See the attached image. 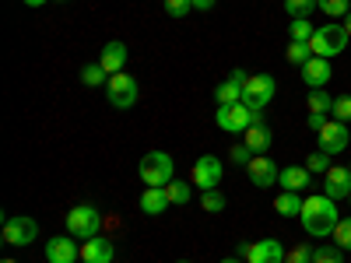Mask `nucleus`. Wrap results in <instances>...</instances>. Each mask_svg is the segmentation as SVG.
<instances>
[{"instance_id":"1","label":"nucleus","mask_w":351,"mask_h":263,"mask_svg":"<svg viewBox=\"0 0 351 263\" xmlns=\"http://www.w3.org/2000/svg\"><path fill=\"white\" fill-rule=\"evenodd\" d=\"M302 228L309 231V236H330V231L337 228L341 214H337V200H330L327 193H313L302 200Z\"/></svg>"},{"instance_id":"2","label":"nucleus","mask_w":351,"mask_h":263,"mask_svg":"<svg viewBox=\"0 0 351 263\" xmlns=\"http://www.w3.org/2000/svg\"><path fill=\"white\" fill-rule=\"evenodd\" d=\"M137 175H141L144 186L165 190V186L176 179V162H172V155H165V151H148V155L141 158V165H137Z\"/></svg>"},{"instance_id":"3","label":"nucleus","mask_w":351,"mask_h":263,"mask_svg":"<svg viewBox=\"0 0 351 263\" xmlns=\"http://www.w3.org/2000/svg\"><path fill=\"white\" fill-rule=\"evenodd\" d=\"M344 49H348V32L337 21H327L324 28H316L313 39H309V53L324 56V60H334V56H341Z\"/></svg>"},{"instance_id":"4","label":"nucleus","mask_w":351,"mask_h":263,"mask_svg":"<svg viewBox=\"0 0 351 263\" xmlns=\"http://www.w3.org/2000/svg\"><path fill=\"white\" fill-rule=\"evenodd\" d=\"M67 236H74V239H95L99 236V228H102V214H99V208H92V203H77V208H71L67 211Z\"/></svg>"},{"instance_id":"5","label":"nucleus","mask_w":351,"mask_h":263,"mask_svg":"<svg viewBox=\"0 0 351 263\" xmlns=\"http://www.w3.org/2000/svg\"><path fill=\"white\" fill-rule=\"evenodd\" d=\"M274 92H278V81L271 74H250L243 84V105L253 112H263L274 102Z\"/></svg>"},{"instance_id":"6","label":"nucleus","mask_w":351,"mask_h":263,"mask_svg":"<svg viewBox=\"0 0 351 263\" xmlns=\"http://www.w3.org/2000/svg\"><path fill=\"white\" fill-rule=\"evenodd\" d=\"M0 239H4V246H32L39 239V225H36V218H28V214L4 218Z\"/></svg>"},{"instance_id":"7","label":"nucleus","mask_w":351,"mask_h":263,"mask_svg":"<svg viewBox=\"0 0 351 263\" xmlns=\"http://www.w3.org/2000/svg\"><path fill=\"white\" fill-rule=\"evenodd\" d=\"M106 95H109V105L112 109H130L134 102H137V95H141V88H137V77H130V74H112L109 77V84H106Z\"/></svg>"},{"instance_id":"8","label":"nucleus","mask_w":351,"mask_h":263,"mask_svg":"<svg viewBox=\"0 0 351 263\" xmlns=\"http://www.w3.org/2000/svg\"><path fill=\"white\" fill-rule=\"evenodd\" d=\"M221 172H225V165L218 162V155H200V158L193 162V168H190V183H193L200 193H204V190H218Z\"/></svg>"},{"instance_id":"9","label":"nucleus","mask_w":351,"mask_h":263,"mask_svg":"<svg viewBox=\"0 0 351 263\" xmlns=\"http://www.w3.org/2000/svg\"><path fill=\"white\" fill-rule=\"evenodd\" d=\"M285 253L288 249L278 239H260V242H243L236 256L246 263H285Z\"/></svg>"},{"instance_id":"10","label":"nucleus","mask_w":351,"mask_h":263,"mask_svg":"<svg viewBox=\"0 0 351 263\" xmlns=\"http://www.w3.org/2000/svg\"><path fill=\"white\" fill-rule=\"evenodd\" d=\"M316 140H319V151H327V155H341L348 144H351V130H348V123H341V120H330L316 130Z\"/></svg>"},{"instance_id":"11","label":"nucleus","mask_w":351,"mask_h":263,"mask_svg":"<svg viewBox=\"0 0 351 263\" xmlns=\"http://www.w3.org/2000/svg\"><path fill=\"white\" fill-rule=\"evenodd\" d=\"M253 123H256V112L246 109L243 102H236V105H218V127H221L225 134H246Z\"/></svg>"},{"instance_id":"12","label":"nucleus","mask_w":351,"mask_h":263,"mask_svg":"<svg viewBox=\"0 0 351 263\" xmlns=\"http://www.w3.org/2000/svg\"><path fill=\"white\" fill-rule=\"evenodd\" d=\"M246 175H250V183H253L256 190H274L281 168H278L274 158H267V155H253L250 165H246Z\"/></svg>"},{"instance_id":"13","label":"nucleus","mask_w":351,"mask_h":263,"mask_svg":"<svg viewBox=\"0 0 351 263\" xmlns=\"http://www.w3.org/2000/svg\"><path fill=\"white\" fill-rule=\"evenodd\" d=\"M77 256H81V246H77L74 236H56V239L46 242V260L49 263H77Z\"/></svg>"},{"instance_id":"14","label":"nucleus","mask_w":351,"mask_h":263,"mask_svg":"<svg viewBox=\"0 0 351 263\" xmlns=\"http://www.w3.org/2000/svg\"><path fill=\"white\" fill-rule=\"evenodd\" d=\"M327 179H324V193L330 200H348L351 193V168L348 165H330V172H324Z\"/></svg>"},{"instance_id":"15","label":"nucleus","mask_w":351,"mask_h":263,"mask_svg":"<svg viewBox=\"0 0 351 263\" xmlns=\"http://www.w3.org/2000/svg\"><path fill=\"white\" fill-rule=\"evenodd\" d=\"M246 71H232L228 74V81H221L218 88H215V102L218 105H236V102H243V84H246Z\"/></svg>"},{"instance_id":"16","label":"nucleus","mask_w":351,"mask_h":263,"mask_svg":"<svg viewBox=\"0 0 351 263\" xmlns=\"http://www.w3.org/2000/svg\"><path fill=\"white\" fill-rule=\"evenodd\" d=\"M112 256H116V249H112V242L102 239V236L81 242V263H112Z\"/></svg>"},{"instance_id":"17","label":"nucleus","mask_w":351,"mask_h":263,"mask_svg":"<svg viewBox=\"0 0 351 263\" xmlns=\"http://www.w3.org/2000/svg\"><path fill=\"white\" fill-rule=\"evenodd\" d=\"M127 46L120 42V39H112V42H106V49H102V56H99V64L106 67V74L112 77V74H120L123 67H127Z\"/></svg>"},{"instance_id":"18","label":"nucleus","mask_w":351,"mask_h":263,"mask_svg":"<svg viewBox=\"0 0 351 263\" xmlns=\"http://www.w3.org/2000/svg\"><path fill=\"white\" fill-rule=\"evenodd\" d=\"M278 183H281V190L302 193V190H309V183H313V172H309L306 165H285L281 175H278Z\"/></svg>"},{"instance_id":"19","label":"nucleus","mask_w":351,"mask_h":263,"mask_svg":"<svg viewBox=\"0 0 351 263\" xmlns=\"http://www.w3.org/2000/svg\"><path fill=\"white\" fill-rule=\"evenodd\" d=\"M330 77H334L330 60H324V56H309V64L302 67V81H306L309 88H324Z\"/></svg>"},{"instance_id":"20","label":"nucleus","mask_w":351,"mask_h":263,"mask_svg":"<svg viewBox=\"0 0 351 263\" xmlns=\"http://www.w3.org/2000/svg\"><path fill=\"white\" fill-rule=\"evenodd\" d=\"M302 193H295V190H281L278 197H274V211L278 214H285V218H299L302 214Z\"/></svg>"},{"instance_id":"21","label":"nucleus","mask_w":351,"mask_h":263,"mask_svg":"<svg viewBox=\"0 0 351 263\" xmlns=\"http://www.w3.org/2000/svg\"><path fill=\"white\" fill-rule=\"evenodd\" d=\"M271 140H274V137H271V127H267V123H253V127L246 130V140H243V144H246L253 155H263V151L271 148Z\"/></svg>"},{"instance_id":"22","label":"nucleus","mask_w":351,"mask_h":263,"mask_svg":"<svg viewBox=\"0 0 351 263\" xmlns=\"http://www.w3.org/2000/svg\"><path fill=\"white\" fill-rule=\"evenodd\" d=\"M141 211L144 214H162L165 208H169V197H165V190H158V186H148V190H144L141 193Z\"/></svg>"},{"instance_id":"23","label":"nucleus","mask_w":351,"mask_h":263,"mask_svg":"<svg viewBox=\"0 0 351 263\" xmlns=\"http://www.w3.org/2000/svg\"><path fill=\"white\" fill-rule=\"evenodd\" d=\"M306 105H309V112L330 116V105H334V99L324 92V88H313V92H309V99H306Z\"/></svg>"},{"instance_id":"24","label":"nucleus","mask_w":351,"mask_h":263,"mask_svg":"<svg viewBox=\"0 0 351 263\" xmlns=\"http://www.w3.org/2000/svg\"><path fill=\"white\" fill-rule=\"evenodd\" d=\"M309 42H288V49H285V60L291 64V67H306L309 64Z\"/></svg>"},{"instance_id":"25","label":"nucleus","mask_w":351,"mask_h":263,"mask_svg":"<svg viewBox=\"0 0 351 263\" xmlns=\"http://www.w3.org/2000/svg\"><path fill=\"white\" fill-rule=\"evenodd\" d=\"M225 203H228V200H225L221 190H204V193H200V208L208 211V214H221Z\"/></svg>"},{"instance_id":"26","label":"nucleus","mask_w":351,"mask_h":263,"mask_svg":"<svg viewBox=\"0 0 351 263\" xmlns=\"http://www.w3.org/2000/svg\"><path fill=\"white\" fill-rule=\"evenodd\" d=\"M316 8L334 21V18H344L351 11V0H316Z\"/></svg>"},{"instance_id":"27","label":"nucleus","mask_w":351,"mask_h":263,"mask_svg":"<svg viewBox=\"0 0 351 263\" xmlns=\"http://www.w3.org/2000/svg\"><path fill=\"white\" fill-rule=\"evenodd\" d=\"M81 81H84L88 88H99V84H109V74H106L102 64H88V67L81 71Z\"/></svg>"},{"instance_id":"28","label":"nucleus","mask_w":351,"mask_h":263,"mask_svg":"<svg viewBox=\"0 0 351 263\" xmlns=\"http://www.w3.org/2000/svg\"><path fill=\"white\" fill-rule=\"evenodd\" d=\"M285 11H288V18H309L319 8H316V0H285Z\"/></svg>"},{"instance_id":"29","label":"nucleus","mask_w":351,"mask_h":263,"mask_svg":"<svg viewBox=\"0 0 351 263\" xmlns=\"http://www.w3.org/2000/svg\"><path fill=\"white\" fill-rule=\"evenodd\" d=\"M330 236H334V246H341L344 253H351V218H341Z\"/></svg>"},{"instance_id":"30","label":"nucleus","mask_w":351,"mask_h":263,"mask_svg":"<svg viewBox=\"0 0 351 263\" xmlns=\"http://www.w3.org/2000/svg\"><path fill=\"white\" fill-rule=\"evenodd\" d=\"M313 263H344V249L341 246H319V249H313Z\"/></svg>"},{"instance_id":"31","label":"nucleus","mask_w":351,"mask_h":263,"mask_svg":"<svg viewBox=\"0 0 351 263\" xmlns=\"http://www.w3.org/2000/svg\"><path fill=\"white\" fill-rule=\"evenodd\" d=\"M316 28L309 25V18H291V42H309Z\"/></svg>"},{"instance_id":"32","label":"nucleus","mask_w":351,"mask_h":263,"mask_svg":"<svg viewBox=\"0 0 351 263\" xmlns=\"http://www.w3.org/2000/svg\"><path fill=\"white\" fill-rule=\"evenodd\" d=\"M165 197H169V203H186V200H190V183L172 179V183L165 186Z\"/></svg>"},{"instance_id":"33","label":"nucleus","mask_w":351,"mask_h":263,"mask_svg":"<svg viewBox=\"0 0 351 263\" xmlns=\"http://www.w3.org/2000/svg\"><path fill=\"white\" fill-rule=\"evenodd\" d=\"M330 158H334V155H327V151L316 148V151L306 158V168H309V172H330Z\"/></svg>"},{"instance_id":"34","label":"nucleus","mask_w":351,"mask_h":263,"mask_svg":"<svg viewBox=\"0 0 351 263\" xmlns=\"http://www.w3.org/2000/svg\"><path fill=\"white\" fill-rule=\"evenodd\" d=\"M330 116H334V120H341V123H348L351 120V95H337L334 105H330Z\"/></svg>"},{"instance_id":"35","label":"nucleus","mask_w":351,"mask_h":263,"mask_svg":"<svg viewBox=\"0 0 351 263\" xmlns=\"http://www.w3.org/2000/svg\"><path fill=\"white\" fill-rule=\"evenodd\" d=\"M162 4H165V14H169V18H186V14L193 11L190 0H162Z\"/></svg>"},{"instance_id":"36","label":"nucleus","mask_w":351,"mask_h":263,"mask_svg":"<svg viewBox=\"0 0 351 263\" xmlns=\"http://www.w3.org/2000/svg\"><path fill=\"white\" fill-rule=\"evenodd\" d=\"M285 263H313V246H291L285 253Z\"/></svg>"},{"instance_id":"37","label":"nucleus","mask_w":351,"mask_h":263,"mask_svg":"<svg viewBox=\"0 0 351 263\" xmlns=\"http://www.w3.org/2000/svg\"><path fill=\"white\" fill-rule=\"evenodd\" d=\"M228 158L236 162V165H243V168H246V165H250V158H253V151L246 148V144H236V148L228 151Z\"/></svg>"},{"instance_id":"38","label":"nucleus","mask_w":351,"mask_h":263,"mask_svg":"<svg viewBox=\"0 0 351 263\" xmlns=\"http://www.w3.org/2000/svg\"><path fill=\"white\" fill-rule=\"evenodd\" d=\"M327 120H330V116H319V112H309V116H306V127H309V130H319V127H324Z\"/></svg>"},{"instance_id":"39","label":"nucleus","mask_w":351,"mask_h":263,"mask_svg":"<svg viewBox=\"0 0 351 263\" xmlns=\"http://www.w3.org/2000/svg\"><path fill=\"white\" fill-rule=\"evenodd\" d=\"M190 4H193V11H211L218 0H190Z\"/></svg>"},{"instance_id":"40","label":"nucleus","mask_w":351,"mask_h":263,"mask_svg":"<svg viewBox=\"0 0 351 263\" xmlns=\"http://www.w3.org/2000/svg\"><path fill=\"white\" fill-rule=\"evenodd\" d=\"M341 25H344V32H348V39H351V11L344 14V21H341Z\"/></svg>"},{"instance_id":"41","label":"nucleus","mask_w":351,"mask_h":263,"mask_svg":"<svg viewBox=\"0 0 351 263\" xmlns=\"http://www.w3.org/2000/svg\"><path fill=\"white\" fill-rule=\"evenodd\" d=\"M21 4H25V8H43L46 0H21Z\"/></svg>"},{"instance_id":"42","label":"nucleus","mask_w":351,"mask_h":263,"mask_svg":"<svg viewBox=\"0 0 351 263\" xmlns=\"http://www.w3.org/2000/svg\"><path fill=\"white\" fill-rule=\"evenodd\" d=\"M221 263H243V260H239V256H225Z\"/></svg>"},{"instance_id":"43","label":"nucleus","mask_w":351,"mask_h":263,"mask_svg":"<svg viewBox=\"0 0 351 263\" xmlns=\"http://www.w3.org/2000/svg\"><path fill=\"white\" fill-rule=\"evenodd\" d=\"M0 263H18V260H11V256H8V260H0Z\"/></svg>"},{"instance_id":"44","label":"nucleus","mask_w":351,"mask_h":263,"mask_svg":"<svg viewBox=\"0 0 351 263\" xmlns=\"http://www.w3.org/2000/svg\"><path fill=\"white\" fill-rule=\"evenodd\" d=\"M176 263H190V260H176Z\"/></svg>"},{"instance_id":"45","label":"nucleus","mask_w":351,"mask_h":263,"mask_svg":"<svg viewBox=\"0 0 351 263\" xmlns=\"http://www.w3.org/2000/svg\"><path fill=\"white\" fill-rule=\"evenodd\" d=\"M348 200H351V193H348Z\"/></svg>"},{"instance_id":"46","label":"nucleus","mask_w":351,"mask_h":263,"mask_svg":"<svg viewBox=\"0 0 351 263\" xmlns=\"http://www.w3.org/2000/svg\"><path fill=\"white\" fill-rule=\"evenodd\" d=\"M348 168H351V165H348Z\"/></svg>"}]
</instances>
